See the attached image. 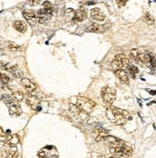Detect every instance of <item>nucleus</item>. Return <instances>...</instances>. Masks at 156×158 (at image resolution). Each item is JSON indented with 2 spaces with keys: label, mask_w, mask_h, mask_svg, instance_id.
I'll return each instance as SVG.
<instances>
[{
  "label": "nucleus",
  "mask_w": 156,
  "mask_h": 158,
  "mask_svg": "<svg viewBox=\"0 0 156 158\" xmlns=\"http://www.w3.org/2000/svg\"><path fill=\"white\" fill-rule=\"evenodd\" d=\"M101 95H102L103 102L107 105H111L116 99V91H115L114 88L109 86L103 87L102 89V92H101Z\"/></svg>",
  "instance_id": "39448f33"
},
{
  "label": "nucleus",
  "mask_w": 156,
  "mask_h": 158,
  "mask_svg": "<svg viewBox=\"0 0 156 158\" xmlns=\"http://www.w3.org/2000/svg\"><path fill=\"white\" fill-rule=\"evenodd\" d=\"M75 13L76 11H74L72 9H67L66 13H65V16H66V19L67 20H74V17H75Z\"/></svg>",
  "instance_id": "4be33fe9"
},
{
  "label": "nucleus",
  "mask_w": 156,
  "mask_h": 158,
  "mask_svg": "<svg viewBox=\"0 0 156 158\" xmlns=\"http://www.w3.org/2000/svg\"><path fill=\"white\" fill-rule=\"evenodd\" d=\"M87 29H88L87 31H89V32L100 33V32L105 31V26H101V25H99V24H97V23H92V24H90V25L88 26V28H87Z\"/></svg>",
  "instance_id": "f3484780"
},
{
  "label": "nucleus",
  "mask_w": 156,
  "mask_h": 158,
  "mask_svg": "<svg viewBox=\"0 0 156 158\" xmlns=\"http://www.w3.org/2000/svg\"><path fill=\"white\" fill-rule=\"evenodd\" d=\"M42 6H43V8H44V9H50V8H53V7H52V4H51L49 1H45V2H43Z\"/></svg>",
  "instance_id": "7c9ffc66"
},
{
  "label": "nucleus",
  "mask_w": 156,
  "mask_h": 158,
  "mask_svg": "<svg viewBox=\"0 0 156 158\" xmlns=\"http://www.w3.org/2000/svg\"><path fill=\"white\" fill-rule=\"evenodd\" d=\"M90 17L91 19L95 20V21H99V22H102L105 19V15L103 13L100 9H92L90 11Z\"/></svg>",
  "instance_id": "6e6552de"
},
{
  "label": "nucleus",
  "mask_w": 156,
  "mask_h": 158,
  "mask_svg": "<svg viewBox=\"0 0 156 158\" xmlns=\"http://www.w3.org/2000/svg\"><path fill=\"white\" fill-rule=\"evenodd\" d=\"M7 139V134L4 132V130L0 127V142H5Z\"/></svg>",
  "instance_id": "bb28decb"
},
{
  "label": "nucleus",
  "mask_w": 156,
  "mask_h": 158,
  "mask_svg": "<svg viewBox=\"0 0 156 158\" xmlns=\"http://www.w3.org/2000/svg\"><path fill=\"white\" fill-rule=\"evenodd\" d=\"M23 16L24 18L26 19V21L28 22L29 25L31 26H35L37 23V13L33 11H24L23 12Z\"/></svg>",
  "instance_id": "0eeeda50"
},
{
  "label": "nucleus",
  "mask_w": 156,
  "mask_h": 158,
  "mask_svg": "<svg viewBox=\"0 0 156 158\" xmlns=\"http://www.w3.org/2000/svg\"><path fill=\"white\" fill-rule=\"evenodd\" d=\"M144 20H145V22H146L147 24H149V25L154 24V18H153L149 13H146L144 15Z\"/></svg>",
  "instance_id": "5701e85b"
},
{
  "label": "nucleus",
  "mask_w": 156,
  "mask_h": 158,
  "mask_svg": "<svg viewBox=\"0 0 156 158\" xmlns=\"http://www.w3.org/2000/svg\"><path fill=\"white\" fill-rule=\"evenodd\" d=\"M9 107V112H10V115L12 116H19L21 114V108H20V105H18V102H16L11 103V105H8Z\"/></svg>",
  "instance_id": "9b49d317"
},
{
  "label": "nucleus",
  "mask_w": 156,
  "mask_h": 158,
  "mask_svg": "<svg viewBox=\"0 0 156 158\" xmlns=\"http://www.w3.org/2000/svg\"><path fill=\"white\" fill-rule=\"evenodd\" d=\"M3 157H8L7 149L0 148V158H3Z\"/></svg>",
  "instance_id": "cd10ccee"
},
{
  "label": "nucleus",
  "mask_w": 156,
  "mask_h": 158,
  "mask_svg": "<svg viewBox=\"0 0 156 158\" xmlns=\"http://www.w3.org/2000/svg\"><path fill=\"white\" fill-rule=\"evenodd\" d=\"M13 28H15L17 32H20V33H25L28 29L27 27V24L24 22V21H21V20H16L13 22Z\"/></svg>",
  "instance_id": "4468645a"
},
{
  "label": "nucleus",
  "mask_w": 156,
  "mask_h": 158,
  "mask_svg": "<svg viewBox=\"0 0 156 158\" xmlns=\"http://www.w3.org/2000/svg\"><path fill=\"white\" fill-rule=\"evenodd\" d=\"M21 83H22V86L28 92H34L35 91V89H37L35 84L33 83L32 81H30L29 79H26V78L22 79V80H21Z\"/></svg>",
  "instance_id": "ddd939ff"
},
{
  "label": "nucleus",
  "mask_w": 156,
  "mask_h": 158,
  "mask_svg": "<svg viewBox=\"0 0 156 158\" xmlns=\"http://www.w3.org/2000/svg\"><path fill=\"white\" fill-rule=\"evenodd\" d=\"M115 75H116V77L118 78L123 83H125V84L128 83V77H127V73L124 71V69H119V70H117V71H115Z\"/></svg>",
  "instance_id": "dca6fc26"
},
{
  "label": "nucleus",
  "mask_w": 156,
  "mask_h": 158,
  "mask_svg": "<svg viewBox=\"0 0 156 158\" xmlns=\"http://www.w3.org/2000/svg\"><path fill=\"white\" fill-rule=\"evenodd\" d=\"M69 110L70 113L72 114L73 117L76 120H78L81 123H86L89 120V113L81 109L78 105H74V103H70L69 105Z\"/></svg>",
  "instance_id": "f03ea898"
},
{
  "label": "nucleus",
  "mask_w": 156,
  "mask_h": 158,
  "mask_svg": "<svg viewBox=\"0 0 156 158\" xmlns=\"http://www.w3.org/2000/svg\"><path fill=\"white\" fill-rule=\"evenodd\" d=\"M7 154L8 157H17L18 156V151L15 146H10V148L7 149Z\"/></svg>",
  "instance_id": "a211bd4d"
},
{
  "label": "nucleus",
  "mask_w": 156,
  "mask_h": 158,
  "mask_svg": "<svg viewBox=\"0 0 156 158\" xmlns=\"http://www.w3.org/2000/svg\"><path fill=\"white\" fill-rule=\"evenodd\" d=\"M147 91H149V93L152 94V95H155V94H156V91H149V90H147Z\"/></svg>",
  "instance_id": "2f4dec72"
},
{
  "label": "nucleus",
  "mask_w": 156,
  "mask_h": 158,
  "mask_svg": "<svg viewBox=\"0 0 156 158\" xmlns=\"http://www.w3.org/2000/svg\"><path fill=\"white\" fill-rule=\"evenodd\" d=\"M87 16V13L86 11L83 9V8H80L79 10L76 11L75 13V17H74L73 21H76V22H81L86 18Z\"/></svg>",
  "instance_id": "f8f14e48"
},
{
  "label": "nucleus",
  "mask_w": 156,
  "mask_h": 158,
  "mask_svg": "<svg viewBox=\"0 0 156 158\" xmlns=\"http://www.w3.org/2000/svg\"><path fill=\"white\" fill-rule=\"evenodd\" d=\"M127 70H128V72H129V74L132 75L133 78H135V76L139 73L138 67H136L135 65H128V66H127Z\"/></svg>",
  "instance_id": "412c9836"
},
{
  "label": "nucleus",
  "mask_w": 156,
  "mask_h": 158,
  "mask_svg": "<svg viewBox=\"0 0 156 158\" xmlns=\"http://www.w3.org/2000/svg\"><path fill=\"white\" fill-rule=\"evenodd\" d=\"M76 105L86 112H92L96 107V103L93 100L86 97H78L76 100Z\"/></svg>",
  "instance_id": "20e7f679"
},
{
  "label": "nucleus",
  "mask_w": 156,
  "mask_h": 158,
  "mask_svg": "<svg viewBox=\"0 0 156 158\" xmlns=\"http://www.w3.org/2000/svg\"><path fill=\"white\" fill-rule=\"evenodd\" d=\"M149 63L152 68L156 69V58L153 55H149Z\"/></svg>",
  "instance_id": "a878e982"
},
{
  "label": "nucleus",
  "mask_w": 156,
  "mask_h": 158,
  "mask_svg": "<svg viewBox=\"0 0 156 158\" xmlns=\"http://www.w3.org/2000/svg\"><path fill=\"white\" fill-rule=\"evenodd\" d=\"M1 75H2V74H1V73H0V79H1Z\"/></svg>",
  "instance_id": "473e14b6"
},
{
  "label": "nucleus",
  "mask_w": 156,
  "mask_h": 158,
  "mask_svg": "<svg viewBox=\"0 0 156 158\" xmlns=\"http://www.w3.org/2000/svg\"><path fill=\"white\" fill-rule=\"evenodd\" d=\"M128 65H129V59L124 54L117 55L111 62V67L114 71H117L119 69H125Z\"/></svg>",
  "instance_id": "7ed1b4c3"
},
{
  "label": "nucleus",
  "mask_w": 156,
  "mask_h": 158,
  "mask_svg": "<svg viewBox=\"0 0 156 158\" xmlns=\"http://www.w3.org/2000/svg\"><path fill=\"white\" fill-rule=\"evenodd\" d=\"M128 0H116V3L118 4L119 7H124L125 6V4H127V2Z\"/></svg>",
  "instance_id": "c85d7f7f"
},
{
  "label": "nucleus",
  "mask_w": 156,
  "mask_h": 158,
  "mask_svg": "<svg viewBox=\"0 0 156 158\" xmlns=\"http://www.w3.org/2000/svg\"><path fill=\"white\" fill-rule=\"evenodd\" d=\"M108 131L105 130V129H96L95 130H93L92 132V136L95 135H99V136H107L108 135Z\"/></svg>",
  "instance_id": "6ab92c4d"
},
{
  "label": "nucleus",
  "mask_w": 156,
  "mask_h": 158,
  "mask_svg": "<svg viewBox=\"0 0 156 158\" xmlns=\"http://www.w3.org/2000/svg\"><path fill=\"white\" fill-rule=\"evenodd\" d=\"M40 1L41 0H29V5L30 6H37V5H38L40 3Z\"/></svg>",
  "instance_id": "c756f323"
},
{
  "label": "nucleus",
  "mask_w": 156,
  "mask_h": 158,
  "mask_svg": "<svg viewBox=\"0 0 156 158\" xmlns=\"http://www.w3.org/2000/svg\"><path fill=\"white\" fill-rule=\"evenodd\" d=\"M37 20L39 23H45L49 18L51 17L52 15H50L47 11L44 10V9H41V10H38L37 13Z\"/></svg>",
  "instance_id": "9d476101"
},
{
  "label": "nucleus",
  "mask_w": 156,
  "mask_h": 158,
  "mask_svg": "<svg viewBox=\"0 0 156 158\" xmlns=\"http://www.w3.org/2000/svg\"><path fill=\"white\" fill-rule=\"evenodd\" d=\"M7 46H8V48H9V50L13 51V52L20 50V47H19V46H17L16 44H15V43H13V42H8L7 43Z\"/></svg>",
  "instance_id": "393cba45"
},
{
  "label": "nucleus",
  "mask_w": 156,
  "mask_h": 158,
  "mask_svg": "<svg viewBox=\"0 0 156 158\" xmlns=\"http://www.w3.org/2000/svg\"><path fill=\"white\" fill-rule=\"evenodd\" d=\"M107 107H109L110 109L113 111V112L115 113H118V114H122V115H125V116H127L128 115V112L127 110H124V109H121V108H118V107H113V105H107Z\"/></svg>",
  "instance_id": "aec40b11"
},
{
  "label": "nucleus",
  "mask_w": 156,
  "mask_h": 158,
  "mask_svg": "<svg viewBox=\"0 0 156 158\" xmlns=\"http://www.w3.org/2000/svg\"><path fill=\"white\" fill-rule=\"evenodd\" d=\"M106 117L112 124L118 125V126H123L127 123V118H125V115L115 113L109 107L106 108Z\"/></svg>",
  "instance_id": "423d86ee"
},
{
  "label": "nucleus",
  "mask_w": 156,
  "mask_h": 158,
  "mask_svg": "<svg viewBox=\"0 0 156 158\" xmlns=\"http://www.w3.org/2000/svg\"><path fill=\"white\" fill-rule=\"evenodd\" d=\"M20 139H19V136L17 134H13V135H7V139L5 141V143L9 146H16L19 143Z\"/></svg>",
  "instance_id": "2eb2a0df"
},
{
  "label": "nucleus",
  "mask_w": 156,
  "mask_h": 158,
  "mask_svg": "<svg viewBox=\"0 0 156 158\" xmlns=\"http://www.w3.org/2000/svg\"><path fill=\"white\" fill-rule=\"evenodd\" d=\"M13 97L15 98V99L17 101V102H21V101H23L24 98H25L24 94L21 91H15V92H13Z\"/></svg>",
  "instance_id": "b1692460"
},
{
  "label": "nucleus",
  "mask_w": 156,
  "mask_h": 158,
  "mask_svg": "<svg viewBox=\"0 0 156 158\" xmlns=\"http://www.w3.org/2000/svg\"><path fill=\"white\" fill-rule=\"evenodd\" d=\"M109 147H110L111 154L115 155V156H129L132 153V149L125 144L122 143L120 140L110 144Z\"/></svg>",
  "instance_id": "f257e3e1"
},
{
  "label": "nucleus",
  "mask_w": 156,
  "mask_h": 158,
  "mask_svg": "<svg viewBox=\"0 0 156 158\" xmlns=\"http://www.w3.org/2000/svg\"><path fill=\"white\" fill-rule=\"evenodd\" d=\"M25 102L29 107H31L32 108L35 109V108L38 107V105L40 103V100L38 99L37 96H35V95L28 94L25 97Z\"/></svg>",
  "instance_id": "1a4fd4ad"
}]
</instances>
